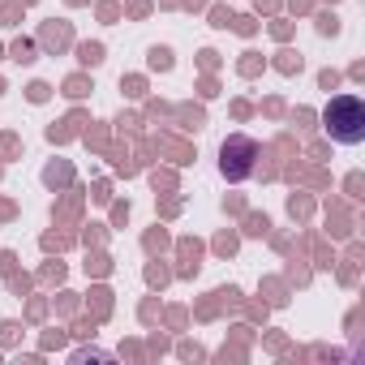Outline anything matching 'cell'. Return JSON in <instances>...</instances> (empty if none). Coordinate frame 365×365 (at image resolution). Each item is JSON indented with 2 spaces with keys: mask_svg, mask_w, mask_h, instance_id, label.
Segmentation results:
<instances>
[{
  "mask_svg": "<svg viewBox=\"0 0 365 365\" xmlns=\"http://www.w3.org/2000/svg\"><path fill=\"white\" fill-rule=\"evenodd\" d=\"M322 125H327V133L335 142H348L352 146V142L365 138V103L356 95H335L327 103V112H322Z\"/></svg>",
  "mask_w": 365,
  "mask_h": 365,
  "instance_id": "cell-1",
  "label": "cell"
},
{
  "mask_svg": "<svg viewBox=\"0 0 365 365\" xmlns=\"http://www.w3.org/2000/svg\"><path fill=\"white\" fill-rule=\"evenodd\" d=\"M254 159H258V146H254L250 138H232V142H224V176H228V180L250 176V172H254Z\"/></svg>",
  "mask_w": 365,
  "mask_h": 365,
  "instance_id": "cell-2",
  "label": "cell"
}]
</instances>
